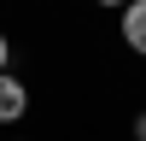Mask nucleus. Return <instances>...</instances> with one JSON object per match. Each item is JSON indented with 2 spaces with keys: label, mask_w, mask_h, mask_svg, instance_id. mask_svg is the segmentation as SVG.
<instances>
[{
  "label": "nucleus",
  "mask_w": 146,
  "mask_h": 141,
  "mask_svg": "<svg viewBox=\"0 0 146 141\" xmlns=\"http://www.w3.org/2000/svg\"><path fill=\"white\" fill-rule=\"evenodd\" d=\"M23 117H29V82L6 70L0 77V124H23Z\"/></svg>",
  "instance_id": "nucleus-1"
},
{
  "label": "nucleus",
  "mask_w": 146,
  "mask_h": 141,
  "mask_svg": "<svg viewBox=\"0 0 146 141\" xmlns=\"http://www.w3.org/2000/svg\"><path fill=\"white\" fill-rule=\"evenodd\" d=\"M117 35H123L129 53H140V59H146V0H129V6L117 12Z\"/></svg>",
  "instance_id": "nucleus-2"
},
{
  "label": "nucleus",
  "mask_w": 146,
  "mask_h": 141,
  "mask_svg": "<svg viewBox=\"0 0 146 141\" xmlns=\"http://www.w3.org/2000/svg\"><path fill=\"white\" fill-rule=\"evenodd\" d=\"M12 70V41H6V30H0V77Z\"/></svg>",
  "instance_id": "nucleus-3"
},
{
  "label": "nucleus",
  "mask_w": 146,
  "mask_h": 141,
  "mask_svg": "<svg viewBox=\"0 0 146 141\" xmlns=\"http://www.w3.org/2000/svg\"><path fill=\"white\" fill-rule=\"evenodd\" d=\"M135 141H146V106L135 112Z\"/></svg>",
  "instance_id": "nucleus-4"
},
{
  "label": "nucleus",
  "mask_w": 146,
  "mask_h": 141,
  "mask_svg": "<svg viewBox=\"0 0 146 141\" xmlns=\"http://www.w3.org/2000/svg\"><path fill=\"white\" fill-rule=\"evenodd\" d=\"M94 6H105V12H123V6H129V0H94Z\"/></svg>",
  "instance_id": "nucleus-5"
},
{
  "label": "nucleus",
  "mask_w": 146,
  "mask_h": 141,
  "mask_svg": "<svg viewBox=\"0 0 146 141\" xmlns=\"http://www.w3.org/2000/svg\"><path fill=\"white\" fill-rule=\"evenodd\" d=\"M18 141H29V135H18Z\"/></svg>",
  "instance_id": "nucleus-6"
}]
</instances>
